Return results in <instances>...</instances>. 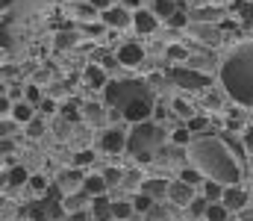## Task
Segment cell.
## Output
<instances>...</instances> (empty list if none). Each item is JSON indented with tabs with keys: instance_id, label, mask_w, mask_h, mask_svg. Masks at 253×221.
<instances>
[{
	"instance_id": "obj_37",
	"label": "cell",
	"mask_w": 253,
	"mask_h": 221,
	"mask_svg": "<svg viewBox=\"0 0 253 221\" xmlns=\"http://www.w3.org/2000/svg\"><path fill=\"white\" fill-rule=\"evenodd\" d=\"M180 180H183V183H189V186H200V189H203V183H206V180H203V174H200L197 168H183Z\"/></svg>"
},
{
	"instance_id": "obj_30",
	"label": "cell",
	"mask_w": 253,
	"mask_h": 221,
	"mask_svg": "<svg viewBox=\"0 0 253 221\" xmlns=\"http://www.w3.org/2000/svg\"><path fill=\"white\" fill-rule=\"evenodd\" d=\"M129 201H132V207H135V216H147V213L156 207V201H153L150 195H141V192H138V195H132Z\"/></svg>"
},
{
	"instance_id": "obj_11",
	"label": "cell",
	"mask_w": 253,
	"mask_h": 221,
	"mask_svg": "<svg viewBox=\"0 0 253 221\" xmlns=\"http://www.w3.org/2000/svg\"><path fill=\"white\" fill-rule=\"evenodd\" d=\"M106 103H94V100H88V103H83L80 106V112H83V121L88 124V127H97V130H106Z\"/></svg>"
},
{
	"instance_id": "obj_13",
	"label": "cell",
	"mask_w": 253,
	"mask_h": 221,
	"mask_svg": "<svg viewBox=\"0 0 253 221\" xmlns=\"http://www.w3.org/2000/svg\"><path fill=\"white\" fill-rule=\"evenodd\" d=\"M251 204V195L242 189V186H227L224 189V207L230 213H245V207Z\"/></svg>"
},
{
	"instance_id": "obj_43",
	"label": "cell",
	"mask_w": 253,
	"mask_h": 221,
	"mask_svg": "<svg viewBox=\"0 0 253 221\" xmlns=\"http://www.w3.org/2000/svg\"><path fill=\"white\" fill-rule=\"evenodd\" d=\"M88 3H91L97 12H106V9H112V6H115V0H88Z\"/></svg>"
},
{
	"instance_id": "obj_39",
	"label": "cell",
	"mask_w": 253,
	"mask_h": 221,
	"mask_svg": "<svg viewBox=\"0 0 253 221\" xmlns=\"http://www.w3.org/2000/svg\"><path fill=\"white\" fill-rule=\"evenodd\" d=\"M189 15H186V12H177V15H174V18H168V21H165V27H168V30H189Z\"/></svg>"
},
{
	"instance_id": "obj_24",
	"label": "cell",
	"mask_w": 253,
	"mask_h": 221,
	"mask_svg": "<svg viewBox=\"0 0 253 221\" xmlns=\"http://www.w3.org/2000/svg\"><path fill=\"white\" fill-rule=\"evenodd\" d=\"M233 6L239 9V24H242V30L253 36V0H236Z\"/></svg>"
},
{
	"instance_id": "obj_5",
	"label": "cell",
	"mask_w": 253,
	"mask_h": 221,
	"mask_svg": "<svg viewBox=\"0 0 253 221\" xmlns=\"http://www.w3.org/2000/svg\"><path fill=\"white\" fill-rule=\"evenodd\" d=\"M165 77L174 88H183L191 94H206L212 88V77L203 71H194L189 65H165Z\"/></svg>"
},
{
	"instance_id": "obj_20",
	"label": "cell",
	"mask_w": 253,
	"mask_h": 221,
	"mask_svg": "<svg viewBox=\"0 0 253 221\" xmlns=\"http://www.w3.org/2000/svg\"><path fill=\"white\" fill-rule=\"evenodd\" d=\"M83 80H85L91 88H100V91L109 86V80H106V68H100V65H94V62H88V65H85Z\"/></svg>"
},
{
	"instance_id": "obj_2",
	"label": "cell",
	"mask_w": 253,
	"mask_h": 221,
	"mask_svg": "<svg viewBox=\"0 0 253 221\" xmlns=\"http://www.w3.org/2000/svg\"><path fill=\"white\" fill-rule=\"evenodd\" d=\"M186 153L191 159V168H197L209 180H215L221 186H239L242 183V165L236 162L230 147L224 145V139L209 136V133L194 136V142L189 145Z\"/></svg>"
},
{
	"instance_id": "obj_31",
	"label": "cell",
	"mask_w": 253,
	"mask_h": 221,
	"mask_svg": "<svg viewBox=\"0 0 253 221\" xmlns=\"http://www.w3.org/2000/svg\"><path fill=\"white\" fill-rule=\"evenodd\" d=\"M112 213H115V221H132L135 207H132V201H115L112 204Z\"/></svg>"
},
{
	"instance_id": "obj_34",
	"label": "cell",
	"mask_w": 253,
	"mask_h": 221,
	"mask_svg": "<svg viewBox=\"0 0 253 221\" xmlns=\"http://www.w3.org/2000/svg\"><path fill=\"white\" fill-rule=\"evenodd\" d=\"M141 183H144V174H141V168H129L124 174V183H121V189H141Z\"/></svg>"
},
{
	"instance_id": "obj_17",
	"label": "cell",
	"mask_w": 253,
	"mask_h": 221,
	"mask_svg": "<svg viewBox=\"0 0 253 221\" xmlns=\"http://www.w3.org/2000/svg\"><path fill=\"white\" fill-rule=\"evenodd\" d=\"M112 198L109 195H100V198H91V219L94 221H115V213H112Z\"/></svg>"
},
{
	"instance_id": "obj_1",
	"label": "cell",
	"mask_w": 253,
	"mask_h": 221,
	"mask_svg": "<svg viewBox=\"0 0 253 221\" xmlns=\"http://www.w3.org/2000/svg\"><path fill=\"white\" fill-rule=\"evenodd\" d=\"M103 103L109 109H115L126 124H144L150 121V115L156 112V91L147 80L141 77H118L109 80V86L103 88Z\"/></svg>"
},
{
	"instance_id": "obj_8",
	"label": "cell",
	"mask_w": 253,
	"mask_h": 221,
	"mask_svg": "<svg viewBox=\"0 0 253 221\" xmlns=\"http://www.w3.org/2000/svg\"><path fill=\"white\" fill-rule=\"evenodd\" d=\"M126 142H129V133H124L121 127H106L97 133V147L103 153H124Z\"/></svg>"
},
{
	"instance_id": "obj_33",
	"label": "cell",
	"mask_w": 253,
	"mask_h": 221,
	"mask_svg": "<svg viewBox=\"0 0 253 221\" xmlns=\"http://www.w3.org/2000/svg\"><path fill=\"white\" fill-rule=\"evenodd\" d=\"M91 162H94V150H91V147L77 150V153H74V159H71V165H74V168H80V171H83V168H88Z\"/></svg>"
},
{
	"instance_id": "obj_19",
	"label": "cell",
	"mask_w": 253,
	"mask_h": 221,
	"mask_svg": "<svg viewBox=\"0 0 253 221\" xmlns=\"http://www.w3.org/2000/svg\"><path fill=\"white\" fill-rule=\"evenodd\" d=\"M83 192L88 198H100V195H109V183H106L103 174H88L85 183H83Z\"/></svg>"
},
{
	"instance_id": "obj_35",
	"label": "cell",
	"mask_w": 253,
	"mask_h": 221,
	"mask_svg": "<svg viewBox=\"0 0 253 221\" xmlns=\"http://www.w3.org/2000/svg\"><path fill=\"white\" fill-rule=\"evenodd\" d=\"M47 189H50V183H47V177H44V174H33V177H30V192H33L36 198L47 195Z\"/></svg>"
},
{
	"instance_id": "obj_41",
	"label": "cell",
	"mask_w": 253,
	"mask_h": 221,
	"mask_svg": "<svg viewBox=\"0 0 253 221\" xmlns=\"http://www.w3.org/2000/svg\"><path fill=\"white\" fill-rule=\"evenodd\" d=\"M24 97H27V103H33V106H42V103H44V100H42V88H39L36 83H30V86H27Z\"/></svg>"
},
{
	"instance_id": "obj_14",
	"label": "cell",
	"mask_w": 253,
	"mask_h": 221,
	"mask_svg": "<svg viewBox=\"0 0 253 221\" xmlns=\"http://www.w3.org/2000/svg\"><path fill=\"white\" fill-rule=\"evenodd\" d=\"M191 21H200V24H224L227 21V9H218V6H191Z\"/></svg>"
},
{
	"instance_id": "obj_42",
	"label": "cell",
	"mask_w": 253,
	"mask_h": 221,
	"mask_svg": "<svg viewBox=\"0 0 253 221\" xmlns=\"http://www.w3.org/2000/svg\"><path fill=\"white\" fill-rule=\"evenodd\" d=\"M27 136H30V139H39V136H44V121H42V118H33V121L27 124Z\"/></svg>"
},
{
	"instance_id": "obj_27",
	"label": "cell",
	"mask_w": 253,
	"mask_h": 221,
	"mask_svg": "<svg viewBox=\"0 0 253 221\" xmlns=\"http://www.w3.org/2000/svg\"><path fill=\"white\" fill-rule=\"evenodd\" d=\"M91 198L85 195V192H71V195H65V213H83V207L88 204Z\"/></svg>"
},
{
	"instance_id": "obj_23",
	"label": "cell",
	"mask_w": 253,
	"mask_h": 221,
	"mask_svg": "<svg viewBox=\"0 0 253 221\" xmlns=\"http://www.w3.org/2000/svg\"><path fill=\"white\" fill-rule=\"evenodd\" d=\"M33 118H36V106H33V103L18 100V103L12 106V121H15V124H24V127H27Z\"/></svg>"
},
{
	"instance_id": "obj_12",
	"label": "cell",
	"mask_w": 253,
	"mask_h": 221,
	"mask_svg": "<svg viewBox=\"0 0 253 221\" xmlns=\"http://www.w3.org/2000/svg\"><path fill=\"white\" fill-rule=\"evenodd\" d=\"M141 195H150L156 204L159 201H165L168 198V192H171V183L165 180V177H144V183H141V189H138Z\"/></svg>"
},
{
	"instance_id": "obj_3",
	"label": "cell",
	"mask_w": 253,
	"mask_h": 221,
	"mask_svg": "<svg viewBox=\"0 0 253 221\" xmlns=\"http://www.w3.org/2000/svg\"><path fill=\"white\" fill-rule=\"evenodd\" d=\"M221 86L239 106L253 109V42L239 44L221 62Z\"/></svg>"
},
{
	"instance_id": "obj_40",
	"label": "cell",
	"mask_w": 253,
	"mask_h": 221,
	"mask_svg": "<svg viewBox=\"0 0 253 221\" xmlns=\"http://www.w3.org/2000/svg\"><path fill=\"white\" fill-rule=\"evenodd\" d=\"M186 127L191 130V136H203V130L209 127V121H206V115H194L191 121H186Z\"/></svg>"
},
{
	"instance_id": "obj_47",
	"label": "cell",
	"mask_w": 253,
	"mask_h": 221,
	"mask_svg": "<svg viewBox=\"0 0 253 221\" xmlns=\"http://www.w3.org/2000/svg\"><path fill=\"white\" fill-rule=\"evenodd\" d=\"M53 109H56L53 100H44V103H42V112H44V115H53Z\"/></svg>"
},
{
	"instance_id": "obj_29",
	"label": "cell",
	"mask_w": 253,
	"mask_h": 221,
	"mask_svg": "<svg viewBox=\"0 0 253 221\" xmlns=\"http://www.w3.org/2000/svg\"><path fill=\"white\" fill-rule=\"evenodd\" d=\"M206 210H209V201L200 195V198H194L189 207H186V216H189L191 221H197V219H206Z\"/></svg>"
},
{
	"instance_id": "obj_15",
	"label": "cell",
	"mask_w": 253,
	"mask_h": 221,
	"mask_svg": "<svg viewBox=\"0 0 253 221\" xmlns=\"http://www.w3.org/2000/svg\"><path fill=\"white\" fill-rule=\"evenodd\" d=\"M194 198H197V195H194V186L183 183L180 177L171 183V192H168V201H171V204H177V207H189Z\"/></svg>"
},
{
	"instance_id": "obj_21",
	"label": "cell",
	"mask_w": 253,
	"mask_h": 221,
	"mask_svg": "<svg viewBox=\"0 0 253 221\" xmlns=\"http://www.w3.org/2000/svg\"><path fill=\"white\" fill-rule=\"evenodd\" d=\"M189 59H191L189 44H168V47H165V62H168V65H186Z\"/></svg>"
},
{
	"instance_id": "obj_4",
	"label": "cell",
	"mask_w": 253,
	"mask_h": 221,
	"mask_svg": "<svg viewBox=\"0 0 253 221\" xmlns=\"http://www.w3.org/2000/svg\"><path fill=\"white\" fill-rule=\"evenodd\" d=\"M165 142H171V136L165 133V127L159 121H144V124H135L129 130L126 153L138 165H147V162H156V156L165 150Z\"/></svg>"
},
{
	"instance_id": "obj_22",
	"label": "cell",
	"mask_w": 253,
	"mask_h": 221,
	"mask_svg": "<svg viewBox=\"0 0 253 221\" xmlns=\"http://www.w3.org/2000/svg\"><path fill=\"white\" fill-rule=\"evenodd\" d=\"M171 115H174V121H177V118H183V121H191V118L197 115V109L191 106L186 97H180V94H177V97H171Z\"/></svg>"
},
{
	"instance_id": "obj_16",
	"label": "cell",
	"mask_w": 253,
	"mask_h": 221,
	"mask_svg": "<svg viewBox=\"0 0 253 221\" xmlns=\"http://www.w3.org/2000/svg\"><path fill=\"white\" fill-rule=\"evenodd\" d=\"M224 124H227V130H248L253 121L245 106H233V109L224 112Z\"/></svg>"
},
{
	"instance_id": "obj_9",
	"label": "cell",
	"mask_w": 253,
	"mask_h": 221,
	"mask_svg": "<svg viewBox=\"0 0 253 221\" xmlns=\"http://www.w3.org/2000/svg\"><path fill=\"white\" fill-rule=\"evenodd\" d=\"M100 24L106 27V30H126L129 24H132V12L126 9V6H121V3H115L112 9H106V12H100Z\"/></svg>"
},
{
	"instance_id": "obj_46",
	"label": "cell",
	"mask_w": 253,
	"mask_h": 221,
	"mask_svg": "<svg viewBox=\"0 0 253 221\" xmlns=\"http://www.w3.org/2000/svg\"><path fill=\"white\" fill-rule=\"evenodd\" d=\"M62 221H88V216H85V213H68Z\"/></svg>"
},
{
	"instance_id": "obj_45",
	"label": "cell",
	"mask_w": 253,
	"mask_h": 221,
	"mask_svg": "<svg viewBox=\"0 0 253 221\" xmlns=\"http://www.w3.org/2000/svg\"><path fill=\"white\" fill-rule=\"evenodd\" d=\"M242 142H245V147H248V153H253V124L245 130V139H242Z\"/></svg>"
},
{
	"instance_id": "obj_18",
	"label": "cell",
	"mask_w": 253,
	"mask_h": 221,
	"mask_svg": "<svg viewBox=\"0 0 253 221\" xmlns=\"http://www.w3.org/2000/svg\"><path fill=\"white\" fill-rule=\"evenodd\" d=\"M30 171L24 168V165H12V171L6 168V174H3V183H6V189H21V186H30Z\"/></svg>"
},
{
	"instance_id": "obj_10",
	"label": "cell",
	"mask_w": 253,
	"mask_h": 221,
	"mask_svg": "<svg viewBox=\"0 0 253 221\" xmlns=\"http://www.w3.org/2000/svg\"><path fill=\"white\" fill-rule=\"evenodd\" d=\"M132 27H135V33L138 36H153L156 30H159V18H156V12L153 9H138V12H132Z\"/></svg>"
},
{
	"instance_id": "obj_26",
	"label": "cell",
	"mask_w": 253,
	"mask_h": 221,
	"mask_svg": "<svg viewBox=\"0 0 253 221\" xmlns=\"http://www.w3.org/2000/svg\"><path fill=\"white\" fill-rule=\"evenodd\" d=\"M74 15H77V21L80 24H91V21H100V12L85 0V3H80V6H74Z\"/></svg>"
},
{
	"instance_id": "obj_32",
	"label": "cell",
	"mask_w": 253,
	"mask_h": 221,
	"mask_svg": "<svg viewBox=\"0 0 253 221\" xmlns=\"http://www.w3.org/2000/svg\"><path fill=\"white\" fill-rule=\"evenodd\" d=\"M144 221H174V210H171L168 204H156V207L144 216Z\"/></svg>"
},
{
	"instance_id": "obj_38",
	"label": "cell",
	"mask_w": 253,
	"mask_h": 221,
	"mask_svg": "<svg viewBox=\"0 0 253 221\" xmlns=\"http://www.w3.org/2000/svg\"><path fill=\"white\" fill-rule=\"evenodd\" d=\"M74 44H77V36H74L71 30H59V33H56V47H59V50H71Z\"/></svg>"
},
{
	"instance_id": "obj_44",
	"label": "cell",
	"mask_w": 253,
	"mask_h": 221,
	"mask_svg": "<svg viewBox=\"0 0 253 221\" xmlns=\"http://www.w3.org/2000/svg\"><path fill=\"white\" fill-rule=\"evenodd\" d=\"M121 6H126L129 12H138V9H144V0H121Z\"/></svg>"
},
{
	"instance_id": "obj_28",
	"label": "cell",
	"mask_w": 253,
	"mask_h": 221,
	"mask_svg": "<svg viewBox=\"0 0 253 221\" xmlns=\"http://www.w3.org/2000/svg\"><path fill=\"white\" fill-rule=\"evenodd\" d=\"M224 189H227V186H221V183H215V180H206V183H203V198H206L209 204H218V201H224Z\"/></svg>"
},
{
	"instance_id": "obj_25",
	"label": "cell",
	"mask_w": 253,
	"mask_h": 221,
	"mask_svg": "<svg viewBox=\"0 0 253 221\" xmlns=\"http://www.w3.org/2000/svg\"><path fill=\"white\" fill-rule=\"evenodd\" d=\"M191 142H194V136H191V130L186 124H177V127L171 130V145L174 147H186V150H189Z\"/></svg>"
},
{
	"instance_id": "obj_7",
	"label": "cell",
	"mask_w": 253,
	"mask_h": 221,
	"mask_svg": "<svg viewBox=\"0 0 253 221\" xmlns=\"http://www.w3.org/2000/svg\"><path fill=\"white\" fill-rule=\"evenodd\" d=\"M115 56H118V62H121V68H141L144 62H147V56H144V47H141V42H121L118 47H115Z\"/></svg>"
},
{
	"instance_id": "obj_6",
	"label": "cell",
	"mask_w": 253,
	"mask_h": 221,
	"mask_svg": "<svg viewBox=\"0 0 253 221\" xmlns=\"http://www.w3.org/2000/svg\"><path fill=\"white\" fill-rule=\"evenodd\" d=\"M186 33H189V42L200 44V47H209V50H215L221 42H227L221 24H200V21H191Z\"/></svg>"
},
{
	"instance_id": "obj_36",
	"label": "cell",
	"mask_w": 253,
	"mask_h": 221,
	"mask_svg": "<svg viewBox=\"0 0 253 221\" xmlns=\"http://www.w3.org/2000/svg\"><path fill=\"white\" fill-rule=\"evenodd\" d=\"M227 219H230V210L224 207V201L209 204V210H206V221H227Z\"/></svg>"
}]
</instances>
